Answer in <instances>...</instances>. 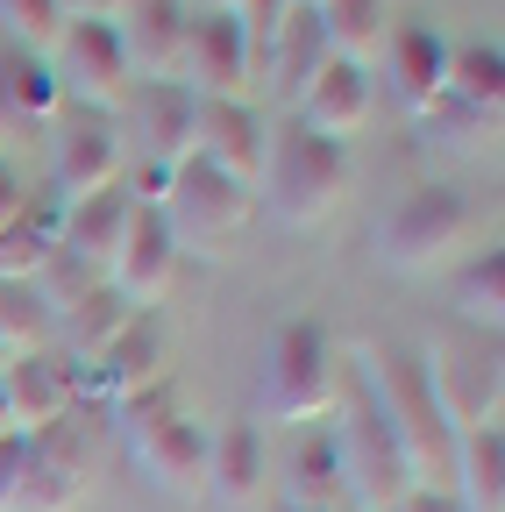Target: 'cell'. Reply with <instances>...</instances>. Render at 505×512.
I'll use <instances>...</instances> for the list:
<instances>
[{
    "label": "cell",
    "instance_id": "obj_9",
    "mask_svg": "<svg viewBox=\"0 0 505 512\" xmlns=\"http://www.w3.org/2000/svg\"><path fill=\"white\" fill-rule=\"evenodd\" d=\"M93 434H100L93 406H79L72 420H57L50 434H36L29 456H22L8 512H79L86 491H93Z\"/></svg>",
    "mask_w": 505,
    "mask_h": 512
},
{
    "label": "cell",
    "instance_id": "obj_13",
    "mask_svg": "<svg viewBox=\"0 0 505 512\" xmlns=\"http://www.w3.org/2000/svg\"><path fill=\"white\" fill-rule=\"evenodd\" d=\"M370 114H377V72H370V64H349V57H328L321 72L299 86V114L292 121L306 128V136L349 150L370 128Z\"/></svg>",
    "mask_w": 505,
    "mask_h": 512
},
{
    "label": "cell",
    "instance_id": "obj_39",
    "mask_svg": "<svg viewBox=\"0 0 505 512\" xmlns=\"http://www.w3.org/2000/svg\"><path fill=\"white\" fill-rule=\"evenodd\" d=\"M15 434V420H8V392H0V441H8Z\"/></svg>",
    "mask_w": 505,
    "mask_h": 512
},
{
    "label": "cell",
    "instance_id": "obj_38",
    "mask_svg": "<svg viewBox=\"0 0 505 512\" xmlns=\"http://www.w3.org/2000/svg\"><path fill=\"white\" fill-rule=\"evenodd\" d=\"M392 512H463V498H456V491H420V484H413Z\"/></svg>",
    "mask_w": 505,
    "mask_h": 512
},
{
    "label": "cell",
    "instance_id": "obj_42",
    "mask_svg": "<svg viewBox=\"0 0 505 512\" xmlns=\"http://www.w3.org/2000/svg\"><path fill=\"white\" fill-rule=\"evenodd\" d=\"M299 8H321V0H299Z\"/></svg>",
    "mask_w": 505,
    "mask_h": 512
},
{
    "label": "cell",
    "instance_id": "obj_3",
    "mask_svg": "<svg viewBox=\"0 0 505 512\" xmlns=\"http://www.w3.org/2000/svg\"><path fill=\"white\" fill-rule=\"evenodd\" d=\"M328 441H335V463H342L349 512H392V505L413 491L406 448H399L392 420L377 413L370 384H363L356 370L342 377V399H335V413H328Z\"/></svg>",
    "mask_w": 505,
    "mask_h": 512
},
{
    "label": "cell",
    "instance_id": "obj_25",
    "mask_svg": "<svg viewBox=\"0 0 505 512\" xmlns=\"http://www.w3.org/2000/svg\"><path fill=\"white\" fill-rule=\"evenodd\" d=\"M449 313L456 328H477V335H498L505 328V249H470L463 264H449Z\"/></svg>",
    "mask_w": 505,
    "mask_h": 512
},
{
    "label": "cell",
    "instance_id": "obj_22",
    "mask_svg": "<svg viewBox=\"0 0 505 512\" xmlns=\"http://www.w3.org/2000/svg\"><path fill=\"white\" fill-rule=\"evenodd\" d=\"M129 214H136L129 185H114V192H93V200H72L65 214H57V249H65L72 264H86L93 278H107V264H114L121 235H129Z\"/></svg>",
    "mask_w": 505,
    "mask_h": 512
},
{
    "label": "cell",
    "instance_id": "obj_32",
    "mask_svg": "<svg viewBox=\"0 0 505 512\" xmlns=\"http://www.w3.org/2000/svg\"><path fill=\"white\" fill-rule=\"evenodd\" d=\"M50 335H57V320H50L43 292L0 278V349H8V356H36V349H50Z\"/></svg>",
    "mask_w": 505,
    "mask_h": 512
},
{
    "label": "cell",
    "instance_id": "obj_7",
    "mask_svg": "<svg viewBox=\"0 0 505 512\" xmlns=\"http://www.w3.org/2000/svg\"><path fill=\"white\" fill-rule=\"evenodd\" d=\"M164 228L178 235V249L185 256H214L221 242H235L249 221H257V185H242V178H228L221 164H207V157H185V164H171V178H164Z\"/></svg>",
    "mask_w": 505,
    "mask_h": 512
},
{
    "label": "cell",
    "instance_id": "obj_30",
    "mask_svg": "<svg viewBox=\"0 0 505 512\" xmlns=\"http://www.w3.org/2000/svg\"><path fill=\"white\" fill-rule=\"evenodd\" d=\"M57 214H65V207H22L8 228H0V278H8V285H36L43 278V264H50V256H57Z\"/></svg>",
    "mask_w": 505,
    "mask_h": 512
},
{
    "label": "cell",
    "instance_id": "obj_31",
    "mask_svg": "<svg viewBox=\"0 0 505 512\" xmlns=\"http://www.w3.org/2000/svg\"><path fill=\"white\" fill-rule=\"evenodd\" d=\"M321 29H328V50L349 57V64H370L377 43L392 36V0H321Z\"/></svg>",
    "mask_w": 505,
    "mask_h": 512
},
{
    "label": "cell",
    "instance_id": "obj_12",
    "mask_svg": "<svg viewBox=\"0 0 505 512\" xmlns=\"http://www.w3.org/2000/svg\"><path fill=\"white\" fill-rule=\"evenodd\" d=\"M178 271H185L178 235L164 228L157 207H136V214H129V235H121L114 264H107V292H114V299H129L136 313H157V306L171 299Z\"/></svg>",
    "mask_w": 505,
    "mask_h": 512
},
{
    "label": "cell",
    "instance_id": "obj_29",
    "mask_svg": "<svg viewBox=\"0 0 505 512\" xmlns=\"http://www.w3.org/2000/svg\"><path fill=\"white\" fill-rule=\"evenodd\" d=\"M463 512H505V427H470L456 441V484Z\"/></svg>",
    "mask_w": 505,
    "mask_h": 512
},
{
    "label": "cell",
    "instance_id": "obj_35",
    "mask_svg": "<svg viewBox=\"0 0 505 512\" xmlns=\"http://www.w3.org/2000/svg\"><path fill=\"white\" fill-rule=\"evenodd\" d=\"M22 207H29V178L15 171V157H8V150H0V228H8Z\"/></svg>",
    "mask_w": 505,
    "mask_h": 512
},
{
    "label": "cell",
    "instance_id": "obj_41",
    "mask_svg": "<svg viewBox=\"0 0 505 512\" xmlns=\"http://www.w3.org/2000/svg\"><path fill=\"white\" fill-rule=\"evenodd\" d=\"M271 512H306V505H271Z\"/></svg>",
    "mask_w": 505,
    "mask_h": 512
},
{
    "label": "cell",
    "instance_id": "obj_33",
    "mask_svg": "<svg viewBox=\"0 0 505 512\" xmlns=\"http://www.w3.org/2000/svg\"><path fill=\"white\" fill-rule=\"evenodd\" d=\"M57 36H65V15H57V0H0V43L50 57Z\"/></svg>",
    "mask_w": 505,
    "mask_h": 512
},
{
    "label": "cell",
    "instance_id": "obj_8",
    "mask_svg": "<svg viewBox=\"0 0 505 512\" xmlns=\"http://www.w3.org/2000/svg\"><path fill=\"white\" fill-rule=\"evenodd\" d=\"M121 178H129L121 121L93 114V107H57V121H50V200L72 207V200H93V192H114Z\"/></svg>",
    "mask_w": 505,
    "mask_h": 512
},
{
    "label": "cell",
    "instance_id": "obj_2",
    "mask_svg": "<svg viewBox=\"0 0 505 512\" xmlns=\"http://www.w3.org/2000/svg\"><path fill=\"white\" fill-rule=\"evenodd\" d=\"M342 377L349 363H342L335 328L313 313H292L264 349V413L278 427H321L342 399Z\"/></svg>",
    "mask_w": 505,
    "mask_h": 512
},
{
    "label": "cell",
    "instance_id": "obj_11",
    "mask_svg": "<svg viewBox=\"0 0 505 512\" xmlns=\"http://www.w3.org/2000/svg\"><path fill=\"white\" fill-rule=\"evenodd\" d=\"M178 86L193 100H257V57H249V36L235 29L228 8H193Z\"/></svg>",
    "mask_w": 505,
    "mask_h": 512
},
{
    "label": "cell",
    "instance_id": "obj_26",
    "mask_svg": "<svg viewBox=\"0 0 505 512\" xmlns=\"http://www.w3.org/2000/svg\"><path fill=\"white\" fill-rule=\"evenodd\" d=\"M441 100H456L484 121H505V50L498 43H449V79H441Z\"/></svg>",
    "mask_w": 505,
    "mask_h": 512
},
{
    "label": "cell",
    "instance_id": "obj_28",
    "mask_svg": "<svg viewBox=\"0 0 505 512\" xmlns=\"http://www.w3.org/2000/svg\"><path fill=\"white\" fill-rule=\"evenodd\" d=\"M129 320H136V306H129V299H114L107 285H93V292H86V299H79L65 320H57L50 349L65 356L72 370H86V363H93V356H100V349H107L121 328H129Z\"/></svg>",
    "mask_w": 505,
    "mask_h": 512
},
{
    "label": "cell",
    "instance_id": "obj_21",
    "mask_svg": "<svg viewBox=\"0 0 505 512\" xmlns=\"http://www.w3.org/2000/svg\"><path fill=\"white\" fill-rule=\"evenodd\" d=\"M57 107H65V86H57L50 57L0 43V150H8V136H36V128H50Z\"/></svg>",
    "mask_w": 505,
    "mask_h": 512
},
{
    "label": "cell",
    "instance_id": "obj_19",
    "mask_svg": "<svg viewBox=\"0 0 505 512\" xmlns=\"http://www.w3.org/2000/svg\"><path fill=\"white\" fill-rule=\"evenodd\" d=\"M185 29H193V8H185V0H129V8H121L114 36H121V57H129L136 86L178 79V64H185Z\"/></svg>",
    "mask_w": 505,
    "mask_h": 512
},
{
    "label": "cell",
    "instance_id": "obj_6",
    "mask_svg": "<svg viewBox=\"0 0 505 512\" xmlns=\"http://www.w3.org/2000/svg\"><path fill=\"white\" fill-rule=\"evenodd\" d=\"M420 370H427V392L441 406L456 434L470 427H498L505 413V363H498V335H477V328H441L420 342Z\"/></svg>",
    "mask_w": 505,
    "mask_h": 512
},
{
    "label": "cell",
    "instance_id": "obj_18",
    "mask_svg": "<svg viewBox=\"0 0 505 512\" xmlns=\"http://www.w3.org/2000/svg\"><path fill=\"white\" fill-rule=\"evenodd\" d=\"M377 72H385L392 100L420 121L441 100V79H449V36L434 22H392V36L377 43Z\"/></svg>",
    "mask_w": 505,
    "mask_h": 512
},
{
    "label": "cell",
    "instance_id": "obj_15",
    "mask_svg": "<svg viewBox=\"0 0 505 512\" xmlns=\"http://www.w3.org/2000/svg\"><path fill=\"white\" fill-rule=\"evenodd\" d=\"M193 93H185L178 79H164V86H136L129 100H121V136H129V157L143 150V164L150 171H171V164H185L193 157Z\"/></svg>",
    "mask_w": 505,
    "mask_h": 512
},
{
    "label": "cell",
    "instance_id": "obj_23",
    "mask_svg": "<svg viewBox=\"0 0 505 512\" xmlns=\"http://www.w3.org/2000/svg\"><path fill=\"white\" fill-rule=\"evenodd\" d=\"M207 498H221V505L264 498V427L257 420H228L221 434H207Z\"/></svg>",
    "mask_w": 505,
    "mask_h": 512
},
{
    "label": "cell",
    "instance_id": "obj_14",
    "mask_svg": "<svg viewBox=\"0 0 505 512\" xmlns=\"http://www.w3.org/2000/svg\"><path fill=\"white\" fill-rule=\"evenodd\" d=\"M0 392H8V420L22 441L50 434L57 420H72L86 399H79V370L57 356V349H36V356H8L0 363Z\"/></svg>",
    "mask_w": 505,
    "mask_h": 512
},
{
    "label": "cell",
    "instance_id": "obj_5",
    "mask_svg": "<svg viewBox=\"0 0 505 512\" xmlns=\"http://www.w3.org/2000/svg\"><path fill=\"white\" fill-rule=\"evenodd\" d=\"M477 235V207L463 200L456 185H413L406 200L377 221V264L399 271V278H434V271H449L463 264V249Z\"/></svg>",
    "mask_w": 505,
    "mask_h": 512
},
{
    "label": "cell",
    "instance_id": "obj_4",
    "mask_svg": "<svg viewBox=\"0 0 505 512\" xmlns=\"http://www.w3.org/2000/svg\"><path fill=\"white\" fill-rule=\"evenodd\" d=\"M349 200V150L306 136L299 121L271 128L264 171H257V207H271L285 228H321Z\"/></svg>",
    "mask_w": 505,
    "mask_h": 512
},
{
    "label": "cell",
    "instance_id": "obj_17",
    "mask_svg": "<svg viewBox=\"0 0 505 512\" xmlns=\"http://www.w3.org/2000/svg\"><path fill=\"white\" fill-rule=\"evenodd\" d=\"M129 456H136V470H143L164 498H178V505L207 498V427H200L193 413L129 434Z\"/></svg>",
    "mask_w": 505,
    "mask_h": 512
},
{
    "label": "cell",
    "instance_id": "obj_1",
    "mask_svg": "<svg viewBox=\"0 0 505 512\" xmlns=\"http://www.w3.org/2000/svg\"><path fill=\"white\" fill-rule=\"evenodd\" d=\"M349 370L370 384L377 413L392 420L413 484H420V491H449V484H456V441H463V434L441 420V406H434V392H427V370H420V349H406V342H363Z\"/></svg>",
    "mask_w": 505,
    "mask_h": 512
},
{
    "label": "cell",
    "instance_id": "obj_10",
    "mask_svg": "<svg viewBox=\"0 0 505 512\" xmlns=\"http://www.w3.org/2000/svg\"><path fill=\"white\" fill-rule=\"evenodd\" d=\"M50 72L65 86V107H93V114H121V100L136 93V72L121 57L114 22H72L50 50Z\"/></svg>",
    "mask_w": 505,
    "mask_h": 512
},
{
    "label": "cell",
    "instance_id": "obj_16",
    "mask_svg": "<svg viewBox=\"0 0 505 512\" xmlns=\"http://www.w3.org/2000/svg\"><path fill=\"white\" fill-rule=\"evenodd\" d=\"M157 377H171V370H164V320H157V313H136L129 328H121V335L79 370V399L100 413V406H121L129 392H143V384H157Z\"/></svg>",
    "mask_w": 505,
    "mask_h": 512
},
{
    "label": "cell",
    "instance_id": "obj_34",
    "mask_svg": "<svg viewBox=\"0 0 505 512\" xmlns=\"http://www.w3.org/2000/svg\"><path fill=\"white\" fill-rule=\"evenodd\" d=\"M420 128L434 143H449V150H484L491 136H498V121H484V114H470V107H456V100H434L427 114H420Z\"/></svg>",
    "mask_w": 505,
    "mask_h": 512
},
{
    "label": "cell",
    "instance_id": "obj_36",
    "mask_svg": "<svg viewBox=\"0 0 505 512\" xmlns=\"http://www.w3.org/2000/svg\"><path fill=\"white\" fill-rule=\"evenodd\" d=\"M121 8H129V0H57L65 29H72V22H121Z\"/></svg>",
    "mask_w": 505,
    "mask_h": 512
},
{
    "label": "cell",
    "instance_id": "obj_37",
    "mask_svg": "<svg viewBox=\"0 0 505 512\" xmlns=\"http://www.w3.org/2000/svg\"><path fill=\"white\" fill-rule=\"evenodd\" d=\"M22 456H29V441H22V434H8V441H0V512H8V498H15Z\"/></svg>",
    "mask_w": 505,
    "mask_h": 512
},
{
    "label": "cell",
    "instance_id": "obj_24",
    "mask_svg": "<svg viewBox=\"0 0 505 512\" xmlns=\"http://www.w3.org/2000/svg\"><path fill=\"white\" fill-rule=\"evenodd\" d=\"M278 505H306V512H349V491H342V463H335L328 420L292 434V456H285V498H278Z\"/></svg>",
    "mask_w": 505,
    "mask_h": 512
},
{
    "label": "cell",
    "instance_id": "obj_43",
    "mask_svg": "<svg viewBox=\"0 0 505 512\" xmlns=\"http://www.w3.org/2000/svg\"><path fill=\"white\" fill-rule=\"evenodd\" d=\"M0 363H8V349H0Z\"/></svg>",
    "mask_w": 505,
    "mask_h": 512
},
{
    "label": "cell",
    "instance_id": "obj_27",
    "mask_svg": "<svg viewBox=\"0 0 505 512\" xmlns=\"http://www.w3.org/2000/svg\"><path fill=\"white\" fill-rule=\"evenodd\" d=\"M328 57H335V50H328L321 15H313V8H292V15H285V29H278V36H271V50H264V93L278 86V93H292V100H299V86L321 72Z\"/></svg>",
    "mask_w": 505,
    "mask_h": 512
},
{
    "label": "cell",
    "instance_id": "obj_40",
    "mask_svg": "<svg viewBox=\"0 0 505 512\" xmlns=\"http://www.w3.org/2000/svg\"><path fill=\"white\" fill-rule=\"evenodd\" d=\"M185 8H228V0H185Z\"/></svg>",
    "mask_w": 505,
    "mask_h": 512
},
{
    "label": "cell",
    "instance_id": "obj_20",
    "mask_svg": "<svg viewBox=\"0 0 505 512\" xmlns=\"http://www.w3.org/2000/svg\"><path fill=\"white\" fill-rule=\"evenodd\" d=\"M264 143H271V121H264L257 100H200V107H193V157L221 164L228 178L257 185Z\"/></svg>",
    "mask_w": 505,
    "mask_h": 512
}]
</instances>
